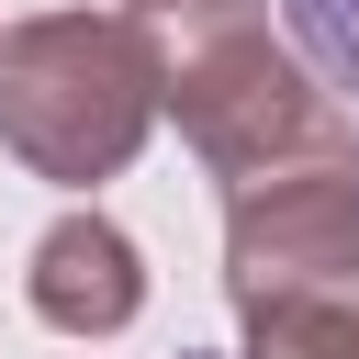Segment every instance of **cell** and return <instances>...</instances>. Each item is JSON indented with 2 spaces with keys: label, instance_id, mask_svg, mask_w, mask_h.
<instances>
[{
  "label": "cell",
  "instance_id": "obj_1",
  "mask_svg": "<svg viewBox=\"0 0 359 359\" xmlns=\"http://www.w3.org/2000/svg\"><path fill=\"white\" fill-rule=\"evenodd\" d=\"M157 112H168V45L146 11H22V22H0V146L34 180H56V191L112 180Z\"/></svg>",
  "mask_w": 359,
  "mask_h": 359
},
{
  "label": "cell",
  "instance_id": "obj_2",
  "mask_svg": "<svg viewBox=\"0 0 359 359\" xmlns=\"http://www.w3.org/2000/svg\"><path fill=\"white\" fill-rule=\"evenodd\" d=\"M146 22L168 45V112H180L191 157L224 191L236 180H269L292 157L359 146V123L314 90V56L269 34V0H168Z\"/></svg>",
  "mask_w": 359,
  "mask_h": 359
},
{
  "label": "cell",
  "instance_id": "obj_3",
  "mask_svg": "<svg viewBox=\"0 0 359 359\" xmlns=\"http://www.w3.org/2000/svg\"><path fill=\"white\" fill-rule=\"evenodd\" d=\"M348 280H359V146H325V157H292V168L224 191V292H236V325L280 314V303H325Z\"/></svg>",
  "mask_w": 359,
  "mask_h": 359
},
{
  "label": "cell",
  "instance_id": "obj_4",
  "mask_svg": "<svg viewBox=\"0 0 359 359\" xmlns=\"http://www.w3.org/2000/svg\"><path fill=\"white\" fill-rule=\"evenodd\" d=\"M22 303L56 325V337H123L135 314H146V258H135V236L112 224V213H56L45 236H34V269H22Z\"/></svg>",
  "mask_w": 359,
  "mask_h": 359
},
{
  "label": "cell",
  "instance_id": "obj_5",
  "mask_svg": "<svg viewBox=\"0 0 359 359\" xmlns=\"http://www.w3.org/2000/svg\"><path fill=\"white\" fill-rule=\"evenodd\" d=\"M236 359H359V292L247 314V325H236Z\"/></svg>",
  "mask_w": 359,
  "mask_h": 359
},
{
  "label": "cell",
  "instance_id": "obj_6",
  "mask_svg": "<svg viewBox=\"0 0 359 359\" xmlns=\"http://www.w3.org/2000/svg\"><path fill=\"white\" fill-rule=\"evenodd\" d=\"M280 22H292V45L314 56V79L359 101V0H280Z\"/></svg>",
  "mask_w": 359,
  "mask_h": 359
},
{
  "label": "cell",
  "instance_id": "obj_7",
  "mask_svg": "<svg viewBox=\"0 0 359 359\" xmlns=\"http://www.w3.org/2000/svg\"><path fill=\"white\" fill-rule=\"evenodd\" d=\"M135 11H168V0H135Z\"/></svg>",
  "mask_w": 359,
  "mask_h": 359
}]
</instances>
